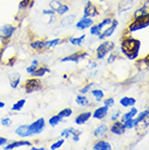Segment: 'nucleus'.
Instances as JSON below:
<instances>
[{
	"label": "nucleus",
	"instance_id": "1",
	"mask_svg": "<svg viewBox=\"0 0 149 150\" xmlns=\"http://www.w3.org/2000/svg\"><path fill=\"white\" fill-rule=\"evenodd\" d=\"M140 40L132 37L130 34H124L121 38V52L126 57L128 60H135L137 59L140 49Z\"/></svg>",
	"mask_w": 149,
	"mask_h": 150
},
{
	"label": "nucleus",
	"instance_id": "2",
	"mask_svg": "<svg viewBox=\"0 0 149 150\" xmlns=\"http://www.w3.org/2000/svg\"><path fill=\"white\" fill-rule=\"evenodd\" d=\"M114 47H116V45H114L113 41L104 39V41H102L96 49V58H97V60H102L107 56H109L110 52H112L114 50Z\"/></svg>",
	"mask_w": 149,
	"mask_h": 150
},
{
	"label": "nucleus",
	"instance_id": "3",
	"mask_svg": "<svg viewBox=\"0 0 149 150\" xmlns=\"http://www.w3.org/2000/svg\"><path fill=\"white\" fill-rule=\"evenodd\" d=\"M23 88L26 94H32L35 91H39L43 89V83H41L39 77H32L27 79L23 83Z\"/></svg>",
	"mask_w": 149,
	"mask_h": 150
},
{
	"label": "nucleus",
	"instance_id": "4",
	"mask_svg": "<svg viewBox=\"0 0 149 150\" xmlns=\"http://www.w3.org/2000/svg\"><path fill=\"white\" fill-rule=\"evenodd\" d=\"M149 26V15H142L138 16L137 19H134L133 22L130 23L127 27L128 32H136V30H144L146 27Z\"/></svg>",
	"mask_w": 149,
	"mask_h": 150
},
{
	"label": "nucleus",
	"instance_id": "5",
	"mask_svg": "<svg viewBox=\"0 0 149 150\" xmlns=\"http://www.w3.org/2000/svg\"><path fill=\"white\" fill-rule=\"evenodd\" d=\"M18 30V27L12 25V24H4L0 27V40L4 42V45H7L9 39L13 36L15 30Z\"/></svg>",
	"mask_w": 149,
	"mask_h": 150
},
{
	"label": "nucleus",
	"instance_id": "6",
	"mask_svg": "<svg viewBox=\"0 0 149 150\" xmlns=\"http://www.w3.org/2000/svg\"><path fill=\"white\" fill-rule=\"evenodd\" d=\"M88 57V52L87 51H76V52L72 53L70 56H67L62 58L60 62H74V63H78L79 61L85 60Z\"/></svg>",
	"mask_w": 149,
	"mask_h": 150
},
{
	"label": "nucleus",
	"instance_id": "7",
	"mask_svg": "<svg viewBox=\"0 0 149 150\" xmlns=\"http://www.w3.org/2000/svg\"><path fill=\"white\" fill-rule=\"evenodd\" d=\"M46 127V120L44 117H39L36 121H34L33 123L30 124V129L32 133V136L39 135L41 132Z\"/></svg>",
	"mask_w": 149,
	"mask_h": 150
},
{
	"label": "nucleus",
	"instance_id": "8",
	"mask_svg": "<svg viewBox=\"0 0 149 150\" xmlns=\"http://www.w3.org/2000/svg\"><path fill=\"white\" fill-rule=\"evenodd\" d=\"M83 13H84L83 16H87V18H92L93 19V18H96V16L99 15V9L90 0H87L85 2V7H84Z\"/></svg>",
	"mask_w": 149,
	"mask_h": 150
},
{
	"label": "nucleus",
	"instance_id": "9",
	"mask_svg": "<svg viewBox=\"0 0 149 150\" xmlns=\"http://www.w3.org/2000/svg\"><path fill=\"white\" fill-rule=\"evenodd\" d=\"M118 25H119V21H118L116 19H113V20H112L111 24H110L107 28H104V30L101 32V34L98 36V38H99L100 40H104L106 38H109L110 36H112V35H113V33L116 32Z\"/></svg>",
	"mask_w": 149,
	"mask_h": 150
},
{
	"label": "nucleus",
	"instance_id": "10",
	"mask_svg": "<svg viewBox=\"0 0 149 150\" xmlns=\"http://www.w3.org/2000/svg\"><path fill=\"white\" fill-rule=\"evenodd\" d=\"M125 131H126V128H125L123 122H122L121 120L113 121V123L111 124V126L109 127V132H111L112 134L118 135V136L123 135L124 133H125Z\"/></svg>",
	"mask_w": 149,
	"mask_h": 150
},
{
	"label": "nucleus",
	"instance_id": "11",
	"mask_svg": "<svg viewBox=\"0 0 149 150\" xmlns=\"http://www.w3.org/2000/svg\"><path fill=\"white\" fill-rule=\"evenodd\" d=\"M82 134L81 131H77V129H74L73 127H69V128H64L63 131L61 132V136L64 137V138H70L72 137V139L74 142H78L79 140V136Z\"/></svg>",
	"mask_w": 149,
	"mask_h": 150
},
{
	"label": "nucleus",
	"instance_id": "12",
	"mask_svg": "<svg viewBox=\"0 0 149 150\" xmlns=\"http://www.w3.org/2000/svg\"><path fill=\"white\" fill-rule=\"evenodd\" d=\"M14 133L16 135L21 137V138H28L32 136V133H31L30 129V124H22V125H19L18 127L15 128Z\"/></svg>",
	"mask_w": 149,
	"mask_h": 150
},
{
	"label": "nucleus",
	"instance_id": "13",
	"mask_svg": "<svg viewBox=\"0 0 149 150\" xmlns=\"http://www.w3.org/2000/svg\"><path fill=\"white\" fill-rule=\"evenodd\" d=\"M94 20L92 18H87V16H83L81 20H78L76 24H75V27L79 30H85L87 28H89L92 25H94Z\"/></svg>",
	"mask_w": 149,
	"mask_h": 150
},
{
	"label": "nucleus",
	"instance_id": "14",
	"mask_svg": "<svg viewBox=\"0 0 149 150\" xmlns=\"http://www.w3.org/2000/svg\"><path fill=\"white\" fill-rule=\"evenodd\" d=\"M109 113V108L107 105H101V107H98L96 108V110L93 112L92 116H93L94 119H96V120H104L107 117Z\"/></svg>",
	"mask_w": 149,
	"mask_h": 150
},
{
	"label": "nucleus",
	"instance_id": "15",
	"mask_svg": "<svg viewBox=\"0 0 149 150\" xmlns=\"http://www.w3.org/2000/svg\"><path fill=\"white\" fill-rule=\"evenodd\" d=\"M32 147V143L30 140H18V142H11V143H8L6 145V147H4V150H13L20 147Z\"/></svg>",
	"mask_w": 149,
	"mask_h": 150
},
{
	"label": "nucleus",
	"instance_id": "16",
	"mask_svg": "<svg viewBox=\"0 0 149 150\" xmlns=\"http://www.w3.org/2000/svg\"><path fill=\"white\" fill-rule=\"evenodd\" d=\"M8 79H9V84L11 88L15 89L18 88V86L20 85V82H21V74L18 73V72H11L10 74L8 75Z\"/></svg>",
	"mask_w": 149,
	"mask_h": 150
},
{
	"label": "nucleus",
	"instance_id": "17",
	"mask_svg": "<svg viewBox=\"0 0 149 150\" xmlns=\"http://www.w3.org/2000/svg\"><path fill=\"white\" fill-rule=\"evenodd\" d=\"M92 114H93V112H90V111H86V112L79 113V114L75 117V120H74L75 124H76V125H84V124L92 117Z\"/></svg>",
	"mask_w": 149,
	"mask_h": 150
},
{
	"label": "nucleus",
	"instance_id": "18",
	"mask_svg": "<svg viewBox=\"0 0 149 150\" xmlns=\"http://www.w3.org/2000/svg\"><path fill=\"white\" fill-rule=\"evenodd\" d=\"M134 4V0H121L119 2V6H118V10H119V12H126L133 8Z\"/></svg>",
	"mask_w": 149,
	"mask_h": 150
},
{
	"label": "nucleus",
	"instance_id": "19",
	"mask_svg": "<svg viewBox=\"0 0 149 150\" xmlns=\"http://www.w3.org/2000/svg\"><path fill=\"white\" fill-rule=\"evenodd\" d=\"M109 132V127L107 124H100V125H98L97 127L94 129L93 132V135L98 138V137H104L107 133Z\"/></svg>",
	"mask_w": 149,
	"mask_h": 150
},
{
	"label": "nucleus",
	"instance_id": "20",
	"mask_svg": "<svg viewBox=\"0 0 149 150\" xmlns=\"http://www.w3.org/2000/svg\"><path fill=\"white\" fill-rule=\"evenodd\" d=\"M142 15H149V0H146L142 7L134 12L133 16L134 19H137L138 16H142Z\"/></svg>",
	"mask_w": 149,
	"mask_h": 150
},
{
	"label": "nucleus",
	"instance_id": "21",
	"mask_svg": "<svg viewBox=\"0 0 149 150\" xmlns=\"http://www.w3.org/2000/svg\"><path fill=\"white\" fill-rule=\"evenodd\" d=\"M120 105H122L123 108H131V107H134L136 105V99L133 97H122L120 99Z\"/></svg>",
	"mask_w": 149,
	"mask_h": 150
},
{
	"label": "nucleus",
	"instance_id": "22",
	"mask_svg": "<svg viewBox=\"0 0 149 150\" xmlns=\"http://www.w3.org/2000/svg\"><path fill=\"white\" fill-rule=\"evenodd\" d=\"M75 20H76V15H74V14L64 16L63 19L61 20L60 25H61V27H70L71 25H73V24H74Z\"/></svg>",
	"mask_w": 149,
	"mask_h": 150
},
{
	"label": "nucleus",
	"instance_id": "23",
	"mask_svg": "<svg viewBox=\"0 0 149 150\" xmlns=\"http://www.w3.org/2000/svg\"><path fill=\"white\" fill-rule=\"evenodd\" d=\"M30 47L35 51H41V50L46 49V40H41V39L33 40L30 44Z\"/></svg>",
	"mask_w": 149,
	"mask_h": 150
},
{
	"label": "nucleus",
	"instance_id": "24",
	"mask_svg": "<svg viewBox=\"0 0 149 150\" xmlns=\"http://www.w3.org/2000/svg\"><path fill=\"white\" fill-rule=\"evenodd\" d=\"M94 150H111L112 146L111 144L106 142V140H99L93 146Z\"/></svg>",
	"mask_w": 149,
	"mask_h": 150
},
{
	"label": "nucleus",
	"instance_id": "25",
	"mask_svg": "<svg viewBox=\"0 0 149 150\" xmlns=\"http://www.w3.org/2000/svg\"><path fill=\"white\" fill-rule=\"evenodd\" d=\"M47 73H50V69L47 65H41V67H38L36 69V71L32 74V76H34V77H43Z\"/></svg>",
	"mask_w": 149,
	"mask_h": 150
},
{
	"label": "nucleus",
	"instance_id": "26",
	"mask_svg": "<svg viewBox=\"0 0 149 150\" xmlns=\"http://www.w3.org/2000/svg\"><path fill=\"white\" fill-rule=\"evenodd\" d=\"M137 113H138V110L135 107H131L130 111H127V112H125L124 114L121 115V121L124 122V121L128 120V119H133V117H135V116L137 115Z\"/></svg>",
	"mask_w": 149,
	"mask_h": 150
},
{
	"label": "nucleus",
	"instance_id": "27",
	"mask_svg": "<svg viewBox=\"0 0 149 150\" xmlns=\"http://www.w3.org/2000/svg\"><path fill=\"white\" fill-rule=\"evenodd\" d=\"M86 38V35L83 34L82 36H79V37H70L69 38V42L73 46H77V47H81L83 45V42H84V39Z\"/></svg>",
	"mask_w": 149,
	"mask_h": 150
},
{
	"label": "nucleus",
	"instance_id": "28",
	"mask_svg": "<svg viewBox=\"0 0 149 150\" xmlns=\"http://www.w3.org/2000/svg\"><path fill=\"white\" fill-rule=\"evenodd\" d=\"M149 116V109L147 110H144V111H142V112L137 113V115H136V119H135V122H136V126H137L138 124H140L142 122H144V121L147 119Z\"/></svg>",
	"mask_w": 149,
	"mask_h": 150
},
{
	"label": "nucleus",
	"instance_id": "29",
	"mask_svg": "<svg viewBox=\"0 0 149 150\" xmlns=\"http://www.w3.org/2000/svg\"><path fill=\"white\" fill-rule=\"evenodd\" d=\"M64 39H60V38H55V39H50V40H46V49H52L62 44Z\"/></svg>",
	"mask_w": 149,
	"mask_h": 150
},
{
	"label": "nucleus",
	"instance_id": "30",
	"mask_svg": "<svg viewBox=\"0 0 149 150\" xmlns=\"http://www.w3.org/2000/svg\"><path fill=\"white\" fill-rule=\"evenodd\" d=\"M34 4H35V0H21L19 4V10L31 9Z\"/></svg>",
	"mask_w": 149,
	"mask_h": 150
},
{
	"label": "nucleus",
	"instance_id": "31",
	"mask_svg": "<svg viewBox=\"0 0 149 150\" xmlns=\"http://www.w3.org/2000/svg\"><path fill=\"white\" fill-rule=\"evenodd\" d=\"M63 121V117H61L59 114H57V115H52L50 119L48 120V123L49 125L51 126V127H56L58 124H60L61 122Z\"/></svg>",
	"mask_w": 149,
	"mask_h": 150
},
{
	"label": "nucleus",
	"instance_id": "32",
	"mask_svg": "<svg viewBox=\"0 0 149 150\" xmlns=\"http://www.w3.org/2000/svg\"><path fill=\"white\" fill-rule=\"evenodd\" d=\"M25 103H26V99H20L15 103H13V105L11 107V110L12 111H15V112H19V111H21L24 108Z\"/></svg>",
	"mask_w": 149,
	"mask_h": 150
},
{
	"label": "nucleus",
	"instance_id": "33",
	"mask_svg": "<svg viewBox=\"0 0 149 150\" xmlns=\"http://www.w3.org/2000/svg\"><path fill=\"white\" fill-rule=\"evenodd\" d=\"M75 102L76 105H82V107H85V105H88V98L86 97L85 95H77L76 98H75Z\"/></svg>",
	"mask_w": 149,
	"mask_h": 150
},
{
	"label": "nucleus",
	"instance_id": "34",
	"mask_svg": "<svg viewBox=\"0 0 149 150\" xmlns=\"http://www.w3.org/2000/svg\"><path fill=\"white\" fill-rule=\"evenodd\" d=\"M92 95H93V97L96 99V101H101L102 99L104 98V90L101 89H93L92 91Z\"/></svg>",
	"mask_w": 149,
	"mask_h": 150
},
{
	"label": "nucleus",
	"instance_id": "35",
	"mask_svg": "<svg viewBox=\"0 0 149 150\" xmlns=\"http://www.w3.org/2000/svg\"><path fill=\"white\" fill-rule=\"evenodd\" d=\"M112 18H109V16H107V18H104L102 21H101L100 23H98V27L100 28V30L102 32L104 30V28L106 26H108V25H110L111 24V22H112Z\"/></svg>",
	"mask_w": 149,
	"mask_h": 150
},
{
	"label": "nucleus",
	"instance_id": "36",
	"mask_svg": "<svg viewBox=\"0 0 149 150\" xmlns=\"http://www.w3.org/2000/svg\"><path fill=\"white\" fill-rule=\"evenodd\" d=\"M38 65H39V63H38V60H33L30 67H27V68H26V72H27L28 74L32 75L34 72L36 71V69L38 68Z\"/></svg>",
	"mask_w": 149,
	"mask_h": 150
},
{
	"label": "nucleus",
	"instance_id": "37",
	"mask_svg": "<svg viewBox=\"0 0 149 150\" xmlns=\"http://www.w3.org/2000/svg\"><path fill=\"white\" fill-rule=\"evenodd\" d=\"M69 11H70V8H69V6L61 4V6H60L58 9H57L56 13H58L59 15H64V14H67Z\"/></svg>",
	"mask_w": 149,
	"mask_h": 150
},
{
	"label": "nucleus",
	"instance_id": "38",
	"mask_svg": "<svg viewBox=\"0 0 149 150\" xmlns=\"http://www.w3.org/2000/svg\"><path fill=\"white\" fill-rule=\"evenodd\" d=\"M124 126L126 129H132V128H135L136 127V122H135V117L133 119H128V120L124 121L123 122Z\"/></svg>",
	"mask_w": 149,
	"mask_h": 150
},
{
	"label": "nucleus",
	"instance_id": "39",
	"mask_svg": "<svg viewBox=\"0 0 149 150\" xmlns=\"http://www.w3.org/2000/svg\"><path fill=\"white\" fill-rule=\"evenodd\" d=\"M89 33L92 36H97V37L101 34V30L98 27V24H94L89 27Z\"/></svg>",
	"mask_w": 149,
	"mask_h": 150
},
{
	"label": "nucleus",
	"instance_id": "40",
	"mask_svg": "<svg viewBox=\"0 0 149 150\" xmlns=\"http://www.w3.org/2000/svg\"><path fill=\"white\" fill-rule=\"evenodd\" d=\"M72 113H73V111H72L71 108H64V109H62L61 111H60L58 114H59L61 117H70V116L72 115Z\"/></svg>",
	"mask_w": 149,
	"mask_h": 150
},
{
	"label": "nucleus",
	"instance_id": "41",
	"mask_svg": "<svg viewBox=\"0 0 149 150\" xmlns=\"http://www.w3.org/2000/svg\"><path fill=\"white\" fill-rule=\"evenodd\" d=\"M12 120L11 117H9V116H4V117H2L1 120H0V124L2 125V126H4V127H10L12 125Z\"/></svg>",
	"mask_w": 149,
	"mask_h": 150
},
{
	"label": "nucleus",
	"instance_id": "42",
	"mask_svg": "<svg viewBox=\"0 0 149 150\" xmlns=\"http://www.w3.org/2000/svg\"><path fill=\"white\" fill-rule=\"evenodd\" d=\"M64 142H65V138H61V139H59V140H57L56 143H53L51 146H50V149L51 150L59 149V148H61V147L63 146Z\"/></svg>",
	"mask_w": 149,
	"mask_h": 150
},
{
	"label": "nucleus",
	"instance_id": "43",
	"mask_svg": "<svg viewBox=\"0 0 149 150\" xmlns=\"http://www.w3.org/2000/svg\"><path fill=\"white\" fill-rule=\"evenodd\" d=\"M61 1L60 0H51V1H49V8H51L52 10H55V11H57V9L61 6Z\"/></svg>",
	"mask_w": 149,
	"mask_h": 150
},
{
	"label": "nucleus",
	"instance_id": "44",
	"mask_svg": "<svg viewBox=\"0 0 149 150\" xmlns=\"http://www.w3.org/2000/svg\"><path fill=\"white\" fill-rule=\"evenodd\" d=\"M94 85H95V83H88V84H86L83 88H81V89H79V93H81V94H83V95L87 94V93L92 89V87H93Z\"/></svg>",
	"mask_w": 149,
	"mask_h": 150
},
{
	"label": "nucleus",
	"instance_id": "45",
	"mask_svg": "<svg viewBox=\"0 0 149 150\" xmlns=\"http://www.w3.org/2000/svg\"><path fill=\"white\" fill-rule=\"evenodd\" d=\"M114 103H116V101H114V99H113L112 97L106 98V99L104 100V105H107L108 108H111V107H113V105H114Z\"/></svg>",
	"mask_w": 149,
	"mask_h": 150
},
{
	"label": "nucleus",
	"instance_id": "46",
	"mask_svg": "<svg viewBox=\"0 0 149 150\" xmlns=\"http://www.w3.org/2000/svg\"><path fill=\"white\" fill-rule=\"evenodd\" d=\"M116 57H118V54H116V52H113V51L110 52V56H109L108 60H107V63L110 64V63H112V62H114L116 59Z\"/></svg>",
	"mask_w": 149,
	"mask_h": 150
},
{
	"label": "nucleus",
	"instance_id": "47",
	"mask_svg": "<svg viewBox=\"0 0 149 150\" xmlns=\"http://www.w3.org/2000/svg\"><path fill=\"white\" fill-rule=\"evenodd\" d=\"M43 14L49 15V16H50V15L56 14V11H55V10H52L51 8H49V9H44V10H43Z\"/></svg>",
	"mask_w": 149,
	"mask_h": 150
},
{
	"label": "nucleus",
	"instance_id": "48",
	"mask_svg": "<svg viewBox=\"0 0 149 150\" xmlns=\"http://www.w3.org/2000/svg\"><path fill=\"white\" fill-rule=\"evenodd\" d=\"M120 116H121V111H120V110H116V111H114V113H112L111 121H112V122H113V121H116Z\"/></svg>",
	"mask_w": 149,
	"mask_h": 150
},
{
	"label": "nucleus",
	"instance_id": "49",
	"mask_svg": "<svg viewBox=\"0 0 149 150\" xmlns=\"http://www.w3.org/2000/svg\"><path fill=\"white\" fill-rule=\"evenodd\" d=\"M8 144V139L4 136H0V147H4Z\"/></svg>",
	"mask_w": 149,
	"mask_h": 150
},
{
	"label": "nucleus",
	"instance_id": "50",
	"mask_svg": "<svg viewBox=\"0 0 149 150\" xmlns=\"http://www.w3.org/2000/svg\"><path fill=\"white\" fill-rule=\"evenodd\" d=\"M143 62H144L145 64H147V65L149 67V53L145 57V58H144V59H143Z\"/></svg>",
	"mask_w": 149,
	"mask_h": 150
},
{
	"label": "nucleus",
	"instance_id": "51",
	"mask_svg": "<svg viewBox=\"0 0 149 150\" xmlns=\"http://www.w3.org/2000/svg\"><path fill=\"white\" fill-rule=\"evenodd\" d=\"M31 150H46L45 147H31Z\"/></svg>",
	"mask_w": 149,
	"mask_h": 150
},
{
	"label": "nucleus",
	"instance_id": "52",
	"mask_svg": "<svg viewBox=\"0 0 149 150\" xmlns=\"http://www.w3.org/2000/svg\"><path fill=\"white\" fill-rule=\"evenodd\" d=\"M4 107H6V103L4 101H0V109H4Z\"/></svg>",
	"mask_w": 149,
	"mask_h": 150
},
{
	"label": "nucleus",
	"instance_id": "53",
	"mask_svg": "<svg viewBox=\"0 0 149 150\" xmlns=\"http://www.w3.org/2000/svg\"><path fill=\"white\" fill-rule=\"evenodd\" d=\"M81 1H82V2H86V1H87V0H81Z\"/></svg>",
	"mask_w": 149,
	"mask_h": 150
},
{
	"label": "nucleus",
	"instance_id": "54",
	"mask_svg": "<svg viewBox=\"0 0 149 150\" xmlns=\"http://www.w3.org/2000/svg\"><path fill=\"white\" fill-rule=\"evenodd\" d=\"M99 1H108V0H99Z\"/></svg>",
	"mask_w": 149,
	"mask_h": 150
}]
</instances>
